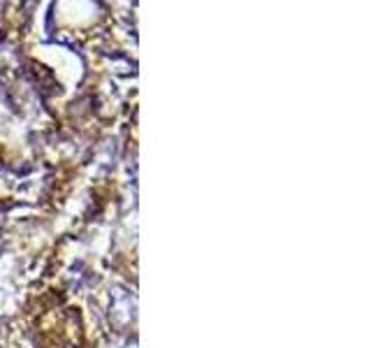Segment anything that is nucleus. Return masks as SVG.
Returning a JSON list of instances; mask_svg holds the SVG:
<instances>
[{"label":"nucleus","instance_id":"obj_1","mask_svg":"<svg viewBox=\"0 0 371 348\" xmlns=\"http://www.w3.org/2000/svg\"><path fill=\"white\" fill-rule=\"evenodd\" d=\"M109 316H112L116 325H128L135 318V297L128 290H109Z\"/></svg>","mask_w":371,"mask_h":348}]
</instances>
